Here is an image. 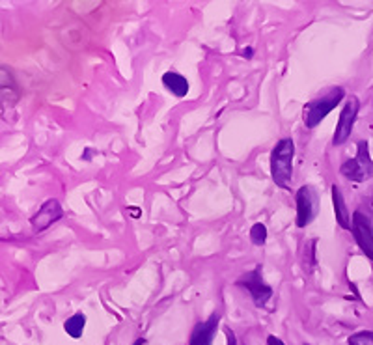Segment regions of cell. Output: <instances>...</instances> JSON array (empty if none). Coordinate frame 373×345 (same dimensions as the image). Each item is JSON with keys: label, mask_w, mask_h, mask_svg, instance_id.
Returning <instances> with one entry per match:
<instances>
[{"label": "cell", "mask_w": 373, "mask_h": 345, "mask_svg": "<svg viewBox=\"0 0 373 345\" xmlns=\"http://www.w3.org/2000/svg\"><path fill=\"white\" fill-rule=\"evenodd\" d=\"M84 327H86V316L84 314H75L69 319H66L64 323V331L68 332L71 338H81L82 332H84Z\"/></svg>", "instance_id": "7c38bea8"}, {"label": "cell", "mask_w": 373, "mask_h": 345, "mask_svg": "<svg viewBox=\"0 0 373 345\" xmlns=\"http://www.w3.org/2000/svg\"><path fill=\"white\" fill-rule=\"evenodd\" d=\"M163 84L164 88H168V92H172L176 97H185L189 94V81L176 71H166L163 75Z\"/></svg>", "instance_id": "8fae6325"}, {"label": "cell", "mask_w": 373, "mask_h": 345, "mask_svg": "<svg viewBox=\"0 0 373 345\" xmlns=\"http://www.w3.org/2000/svg\"><path fill=\"white\" fill-rule=\"evenodd\" d=\"M146 344V342H144V340H136V344L135 345H144Z\"/></svg>", "instance_id": "d6986e66"}, {"label": "cell", "mask_w": 373, "mask_h": 345, "mask_svg": "<svg viewBox=\"0 0 373 345\" xmlns=\"http://www.w3.org/2000/svg\"><path fill=\"white\" fill-rule=\"evenodd\" d=\"M364 205H366L368 213H370V215H372V217H373V192H372V194H370V196L366 198V200H364Z\"/></svg>", "instance_id": "2e32d148"}, {"label": "cell", "mask_w": 373, "mask_h": 345, "mask_svg": "<svg viewBox=\"0 0 373 345\" xmlns=\"http://www.w3.org/2000/svg\"><path fill=\"white\" fill-rule=\"evenodd\" d=\"M226 340H228V345H237V340H235V334L231 331H226Z\"/></svg>", "instance_id": "e0dca14e"}, {"label": "cell", "mask_w": 373, "mask_h": 345, "mask_svg": "<svg viewBox=\"0 0 373 345\" xmlns=\"http://www.w3.org/2000/svg\"><path fill=\"white\" fill-rule=\"evenodd\" d=\"M295 202H297V226L298 228H306L313 218L318 217L319 194L312 185H303L297 190Z\"/></svg>", "instance_id": "277c9868"}, {"label": "cell", "mask_w": 373, "mask_h": 345, "mask_svg": "<svg viewBox=\"0 0 373 345\" xmlns=\"http://www.w3.org/2000/svg\"><path fill=\"white\" fill-rule=\"evenodd\" d=\"M295 144L292 138H282L271 151V176L280 189H290L293 177Z\"/></svg>", "instance_id": "6da1fadb"}, {"label": "cell", "mask_w": 373, "mask_h": 345, "mask_svg": "<svg viewBox=\"0 0 373 345\" xmlns=\"http://www.w3.org/2000/svg\"><path fill=\"white\" fill-rule=\"evenodd\" d=\"M250 239H252V243L256 244V246H261V244H265V241H267V228H265V224L258 222V224H254V226H252Z\"/></svg>", "instance_id": "5bb4252c"}, {"label": "cell", "mask_w": 373, "mask_h": 345, "mask_svg": "<svg viewBox=\"0 0 373 345\" xmlns=\"http://www.w3.org/2000/svg\"><path fill=\"white\" fill-rule=\"evenodd\" d=\"M342 176L351 179V181L362 183L368 181L370 177H373V161L370 155V146L366 140L359 142V149H357V155L353 159H347L346 163L342 164Z\"/></svg>", "instance_id": "3957f363"}, {"label": "cell", "mask_w": 373, "mask_h": 345, "mask_svg": "<svg viewBox=\"0 0 373 345\" xmlns=\"http://www.w3.org/2000/svg\"><path fill=\"white\" fill-rule=\"evenodd\" d=\"M218 314H213L209 319H205L204 323H198L194 331L190 334L189 345H213V338L218 327Z\"/></svg>", "instance_id": "9c48e42d"}, {"label": "cell", "mask_w": 373, "mask_h": 345, "mask_svg": "<svg viewBox=\"0 0 373 345\" xmlns=\"http://www.w3.org/2000/svg\"><path fill=\"white\" fill-rule=\"evenodd\" d=\"M237 285H243V288L248 290L252 301H254V305L258 306V308H263V306L269 303V298L272 297V288L265 284L259 265L256 269H252V271H248L246 274H243V277L239 278Z\"/></svg>", "instance_id": "5b68a950"}, {"label": "cell", "mask_w": 373, "mask_h": 345, "mask_svg": "<svg viewBox=\"0 0 373 345\" xmlns=\"http://www.w3.org/2000/svg\"><path fill=\"white\" fill-rule=\"evenodd\" d=\"M267 345H285V344L280 338H276V336H269V338H267Z\"/></svg>", "instance_id": "ac0fdd59"}, {"label": "cell", "mask_w": 373, "mask_h": 345, "mask_svg": "<svg viewBox=\"0 0 373 345\" xmlns=\"http://www.w3.org/2000/svg\"><path fill=\"white\" fill-rule=\"evenodd\" d=\"M62 217H64V209H62L60 202L58 200H47L38 209L34 217L30 218V224H32L34 231H43L47 230L49 226L58 222Z\"/></svg>", "instance_id": "ba28073f"}, {"label": "cell", "mask_w": 373, "mask_h": 345, "mask_svg": "<svg viewBox=\"0 0 373 345\" xmlns=\"http://www.w3.org/2000/svg\"><path fill=\"white\" fill-rule=\"evenodd\" d=\"M351 230H353L355 241L360 246V251L373 261V224L370 217L364 215L362 211H355Z\"/></svg>", "instance_id": "52a82bcc"}, {"label": "cell", "mask_w": 373, "mask_h": 345, "mask_svg": "<svg viewBox=\"0 0 373 345\" xmlns=\"http://www.w3.org/2000/svg\"><path fill=\"white\" fill-rule=\"evenodd\" d=\"M349 345H373V332L372 331H360L357 334H351L347 340Z\"/></svg>", "instance_id": "9a60e30c"}, {"label": "cell", "mask_w": 373, "mask_h": 345, "mask_svg": "<svg viewBox=\"0 0 373 345\" xmlns=\"http://www.w3.org/2000/svg\"><path fill=\"white\" fill-rule=\"evenodd\" d=\"M346 97V90L339 88H331L325 95H321L318 99H312L310 103H306L305 107V125L308 129L318 127L319 123L325 120L326 116L331 114L336 107H338L342 99Z\"/></svg>", "instance_id": "7a4b0ae2"}, {"label": "cell", "mask_w": 373, "mask_h": 345, "mask_svg": "<svg viewBox=\"0 0 373 345\" xmlns=\"http://www.w3.org/2000/svg\"><path fill=\"white\" fill-rule=\"evenodd\" d=\"M12 92H14L15 95H19V90H17V86H15V82L12 81V75H10V71H6V68H2V103H4V107H12V105H15L14 99H12Z\"/></svg>", "instance_id": "4fadbf2b"}, {"label": "cell", "mask_w": 373, "mask_h": 345, "mask_svg": "<svg viewBox=\"0 0 373 345\" xmlns=\"http://www.w3.org/2000/svg\"><path fill=\"white\" fill-rule=\"evenodd\" d=\"M333 202H334V213H336V222H338L339 228H344V230H351V217H349V211H347L346 200H344V194H342V190L333 185Z\"/></svg>", "instance_id": "30bf717a"}, {"label": "cell", "mask_w": 373, "mask_h": 345, "mask_svg": "<svg viewBox=\"0 0 373 345\" xmlns=\"http://www.w3.org/2000/svg\"><path fill=\"white\" fill-rule=\"evenodd\" d=\"M360 110V103L359 99L351 95L349 97V101L346 103V107L342 110V114H339L338 125H336V131H334V138L333 142L334 146H342V144L347 142V138L351 136L355 127V122H357V116H359Z\"/></svg>", "instance_id": "8992f818"}]
</instances>
